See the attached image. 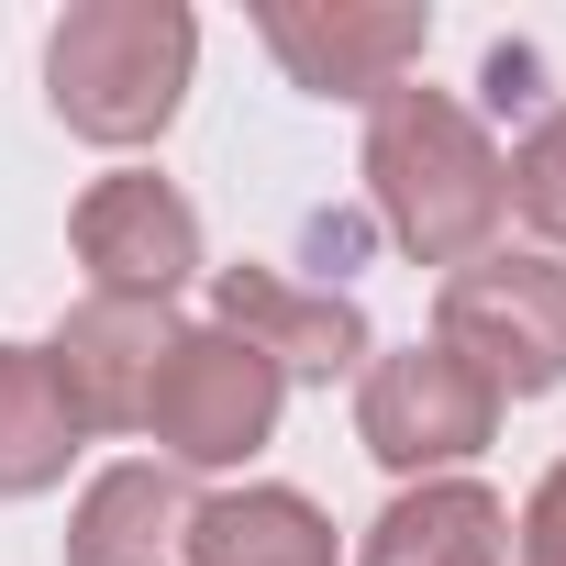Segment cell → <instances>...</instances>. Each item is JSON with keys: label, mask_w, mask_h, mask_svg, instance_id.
I'll return each instance as SVG.
<instances>
[{"label": "cell", "mask_w": 566, "mask_h": 566, "mask_svg": "<svg viewBox=\"0 0 566 566\" xmlns=\"http://www.w3.org/2000/svg\"><path fill=\"white\" fill-rule=\"evenodd\" d=\"M367 200H378L389 244L422 255V266H478L500 244V222H511L500 145L444 90H389L367 112Z\"/></svg>", "instance_id": "6da1fadb"}, {"label": "cell", "mask_w": 566, "mask_h": 566, "mask_svg": "<svg viewBox=\"0 0 566 566\" xmlns=\"http://www.w3.org/2000/svg\"><path fill=\"white\" fill-rule=\"evenodd\" d=\"M189 56L200 23L178 0H78L45 34V101L90 145H156L189 101Z\"/></svg>", "instance_id": "7a4b0ae2"}, {"label": "cell", "mask_w": 566, "mask_h": 566, "mask_svg": "<svg viewBox=\"0 0 566 566\" xmlns=\"http://www.w3.org/2000/svg\"><path fill=\"white\" fill-rule=\"evenodd\" d=\"M433 345L455 367H478V389L500 411L566 389V266L555 255H478V266H455L444 301H433Z\"/></svg>", "instance_id": "3957f363"}, {"label": "cell", "mask_w": 566, "mask_h": 566, "mask_svg": "<svg viewBox=\"0 0 566 566\" xmlns=\"http://www.w3.org/2000/svg\"><path fill=\"white\" fill-rule=\"evenodd\" d=\"M277 400H290V378H277L244 334L200 323V334L167 345L156 400H145V433L167 444V467H244L277 433Z\"/></svg>", "instance_id": "277c9868"}, {"label": "cell", "mask_w": 566, "mask_h": 566, "mask_svg": "<svg viewBox=\"0 0 566 566\" xmlns=\"http://www.w3.org/2000/svg\"><path fill=\"white\" fill-rule=\"evenodd\" d=\"M489 433H500V400H489L478 367H455L444 345L367 356V378H356V444H367L389 478H444V467H467Z\"/></svg>", "instance_id": "5b68a950"}, {"label": "cell", "mask_w": 566, "mask_h": 566, "mask_svg": "<svg viewBox=\"0 0 566 566\" xmlns=\"http://www.w3.org/2000/svg\"><path fill=\"white\" fill-rule=\"evenodd\" d=\"M255 34H266V56L290 67L312 101H367V112L389 90H411V67L433 45V23L400 12V0H334V12H312V0H266Z\"/></svg>", "instance_id": "8992f818"}, {"label": "cell", "mask_w": 566, "mask_h": 566, "mask_svg": "<svg viewBox=\"0 0 566 566\" xmlns=\"http://www.w3.org/2000/svg\"><path fill=\"white\" fill-rule=\"evenodd\" d=\"M67 233H78V266H90V301H156L167 312L200 277V211L167 178H145V167L101 178Z\"/></svg>", "instance_id": "52a82bcc"}, {"label": "cell", "mask_w": 566, "mask_h": 566, "mask_svg": "<svg viewBox=\"0 0 566 566\" xmlns=\"http://www.w3.org/2000/svg\"><path fill=\"white\" fill-rule=\"evenodd\" d=\"M167 345H178V323L156 301H78L56 323L45 367H56V389H67V411L90 433H145V400H156Z\"/></svg>", "instance_id": "ba28073f"}, {"label": "cell", "mask_w": 566, "mask_h": 566, "mask_svg": "<svg viewBox=\"0 0 566 566\" xmlns=\"http://www.w3.org/2000/svg\"><path fill=\"white\" fill-rule=\"evenodd\" d=\"M222 334H244L277 378H367V312L345 301V290H290V277H277V266H222Z\"/></svg>", "instance_id": "9c48e42d"}, {"label": "cell", "mask_w": 566, "mask_h": 566, "mask_svg": "<svg viewBox=\"0 0 566 566\" xmlns=\"http://www.w3.org/2000/svg\"><path fill=\"white\" fill-rule=\"evenodd\" d=\"M200 489L178 467H101L67 511V566H189Z\"/></svg>", "instance_id": "30bf717a"}, {"label": "cell", "mask_w": 566, "mask_h": 566, "mask_svg": "<svg viewBox=\"0 0 566 566\" xmlns=\"http://www.w3.org/2000/svg\"><path fill=\"white\" fill-rule=\"evenodd\" d=\"M356 566H511V511L478 478H411L367 522Z\"/></svg>", "instance_id": "8fae6325"}, {"label": "cell", "mask_w": 566, "mask_h": 566, "mask_svg": "<svg viewBox=\"0 0 566 566\" xmlns=\"http://www.w3.org/2000/svg\"><path fill=\"white\" fill-rule=\"evenodd\" d=\"M78 411L45 367V345H0V500H34L78 467Z\"/></svg>", "instance_id": "7c38bea8"}, {"label": "cell", "mask_w": 566, "mask_h": 566, "mask_svg": "<svg viewBox=\"0 0 566 566\" xmlns=\"http://www.w3.org/2000/svg\"><path fill=\"white\" fill-rule=\"evenodd\" d=\"M189 566H334V522L301 489H222L189 522Z\"/></svg>", "instance_id": "4fadbf2b"}, {"label": "cell", "mask_w": 566, "mask_h": 566, "mask_svg": "<svg viewBox=\"0 0 566 566\" xmlns=\"http://www.w3.org/2000/svg\"><path fill=\"white\" fill-rule=\"evenodd\" d=\"M500 178H511V211H522L544 244H566V101L522 134V156H500Z\"/></svg>", "instance_id": "5bb4252c"}, {"label": "cell", "mask_w": 566, "mask_h": 566, "mask_svg": "<svg viewBox=\"0 0 566 566\" xmlns=\"http://www.w3.org/2000/svg\"><path fill=\"white\" fill-rule=\"evenodd\" d=\"M511 533H522V566H566V455L533 478V500H522Z\"/></svg>", "instance_id": "9a60e30c"}]
</instances>
